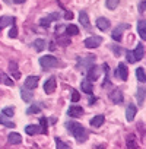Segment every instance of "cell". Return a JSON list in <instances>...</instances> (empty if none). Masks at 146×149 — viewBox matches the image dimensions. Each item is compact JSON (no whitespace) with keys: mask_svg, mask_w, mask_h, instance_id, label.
<instances>
[{"mask_svg":"<svg viewBox=\"0 0 146 149\" xmlns=\"http://www.w3.org/2000/svg\"><path fill=\"white\" fill-rule=\"evenodd\" d=\"M38 81H40L38 76H28V78L25 79V88H26V89H34V88H37Z\"/></svg>","mask_w":146,"mask_h":149,"instance_id":"9c48e42d","label":"cell"},{"mask_svg":"<svg viewBox=\"0 0 146 149\" xmlns=\"http://www.w3.org/2000/svg\"><path fill=\"white\" fill-rule=\"evenodd\" d=\"M24 2H25V0H13V3H16V5H21Z\"/></svg>","mask_w":146,"mask_h":149,"instance_id":"b9f144b4","label":"cell"},{"mask_svg":"<svg viewBox=\"0 0 146 149\" xmlns=\"http://www.w3.org/2000/svg\"><path fill=\"white\" fill-rule=\"evenodd\" d=\"M102 44V38L98 37V35H94V37H89L85 40V47L86 48H97Z\"/></svg>","mask_w":146,"mask_h":149,"instance_id":"3957f363","label":"cell"},{"mask_svg":"<svg viewBox=\"0 0 146 149\" xmlns=\"http://www.w3.org/2000/svg\"><path fill=\"white\" fill-rule=\"evenodd\" d=\"M0 124H3V126H6V127H15V123L8 121V120L3 118V117H0Z\"/></svg>","mask_w":146,"mask_h":149,"instance_id":"e575fe53","label":"cell"},{"mask_svg":"<svg viewBox=\"0 0 146 149\" xmlns=\"http://www.w3.org/2000/svg\"><path fill=\"white\" fill-rule=\"evenodd\" d=\"M104 121H105V117H104V116H95V117L91 120V126H92V127H101Z\"/></svg>","mask_w":146,"mask_h":149,"instance_id":"ffe728a7","label":"cell"},{"mask_svg":"<svg viewBox=\"0 0 146 149\" xmlns=\"http://www.w3.org/2000/svg\"><path fill=\"white\" fill-rule=\"evenodd\" d=\"M9 70H10V74H12L15 79H19V78H21V72L18 70V64H16L15 61H10V64H9Z\"/></svg>","mask_w":146,"mask_h":149,"instance_id":"ac0fdd59","label":"cell"},{"mask_svg":"<svg viewBox=\"0 0 146 149\" xmlns=\"http://www.w3.org/2000/svg\"><path fill=\"white\" fill-rule=\"evenodd\" d=\"M79 21H81V24H82L85 28H89V26H91V24H89V16L86 15V12H81V13H79Z\"/></svg>","mask_w":146,"mask_h":149,"instance_id":"603a6c76","label":"cell"},{"mask_svg":"<svg viewBox=\"0 0 146 149\" xmlns=\"http://www.w3.org/2000/svg\"><path fill=\"white\" fill-rule=\"evenodd\" d=\"M8 142H9L10 145H19V143L22 142V136H21L19 133H10V134L8 136Z\"/></svg>","mask_w":146,"mask_h":149,"instance_id":"5bb4252c","label":"cell"},{"mask_svg":"<svg viewBox=\"0 0 146 149\" xmlns=\"http://www.w3.org/2000/svg\"><path fill=\"white\" fill-rule=\"evenodd\" d=\"M143 56H145V47H143V44H137L134 51H133V57H134L136 61H139V60L143 58Z\"/></svg>","mask_w":146,"mask_h":149,"instance_id":"8fae6325","label":"cell"},{"mask_svg":"<svg viewBox=\"0 0 146 149\" xmlns=\"http://www.w3.org/2000/svg\"><path fill=\"white\" fill-rule=\"evenodd\" d=\"M21 95H22V100H24L25 102H29V101L32 100V92H31L29 89H26V88H22Z\"/></svg>","mask_w":146,"mask_h":149,"instance_id":"cb8c5ba5","label":"cell"},{"mask_svg":"<svg viewBox=\"0 0 146 149\" xmlns=\"http://www.w3.org/2000/svg\"><path fill=\"white\" fill-rule=\"evenodd\" d=\"M81 86H82V91H83V92H86V94H92V91H94L92 84H91V81H88V79L82 81Z\"/></svg>","mask_w":146,"mask_h":149,"instance_id":"7402d4cb","label":"cell"},{"mask_svg":"<svg viewBox=\"0 0 146 149\" xmlns=\"http://www.w3.org/2000/svg\"><path fill=\"white\" fill-rule=\"evenodd\" d=\"M9 37H10V38H16V37H18V28H16L15 22H13V26H12L10 32H9Z\"/></svg>","mask_w":146,"mask_h":149,"instance_id":"8d00e7d4","label":"cell"},{"mask_svg":"<svg viewBox=\"0 0 146 149\" xmlns=\"http://www.w3.org/2000/svg\"><path fill=\"white\" fill-rule=\"evenodd\" d=\"M66 127L69 129V132L75 136V139L78 142H85L88 139V133L85 130V127L76 121H70V123H66Z\"/></svg>","mask_w":146,"mask_h":149,"instance_id":"6da1fadb","label":"cell"},{"mask_svg":"<svg viewBox=\"0 0 146 149\" xmlns=\"http://www.w3.org/2000/svg\"><path fill=\"white\" fill-rule=\"evenodd\" d=\"M34 47H35V51H44V48H45V41H44V40H35Z\"/></svg>","mask_w":146,"mask_h":149,"instance_id":"83f0119b","label":"cell"},{"mask_svg":"<svg viewBox=\"0 0 146 149\" xmlns=\"http://www.w3.org/2000/svg\"><path fill=\"white\" fill-rule=\"evenodd\" d=\"M67 114H69L70 117H75V118L82 117V116H83V108H82V107H78V105H72V107L69 108Z\"/></svg>","mask_w":146,"mask_h":149,"instance_id":"52a82bcc","label":"cell"},{"mask_svg":"<svg viewBox=\"0 0 146 149\" xmlns=\"http://www.w3.org/2000/svg\"><path fill=\"white\" fill-rule=\"evenodd\" d=\"M70 100H72L73 102H78V101L81 100V95H79V92L73 89V91H72V98H70Z\"/></svg>","mask_w":146,"mask_h":149,"instance_id":"d590c367","label":"cell"},{"mask_svg":"<svg viewBox=\"0 0 146 149\" xmlns=\"http://www.w3.org/2000/svg\"><path fill=\"white\" fill-rule=\"evenodd\" d=\"M139 10H140V12H145V2H142V3L139 5Z\"/></svg>","mask_w":146,"mask_h":149,"instance_id":"60d3db41","label":"cell"},{"mask_svg":"<svg viewBox=\"0 0 146 149\" xmlns=\"http://www.w3.org/2000/svg\"><path fill=\"white\" fill-rule=\"evenodd\" d=\"M97 26L101 29V31H107L110 28V21L105 19V18H98L97 19Z\"/></svg>","mask_w":146,"mask_h":149,"instance_id":"9a60e30c","label":"cell"},{"mask_svg":"<svg viewBox=\"0 0 146 149\" xmlns=\"http://www.w3.org/2000/svg\"><path fill=\"white\" fill-rule=\"evenodd\" d=\"M115 74H118L121 81H127L129 72H127V67H126L124 63H120V64H118V67H117V70H115Z\"/></svg>","mask_w":146,"mask_h":149,"instance_id":"8992f818","label":"cell"},{"mask_svg":"<svg viewBox=\"0 0 146 149\" xmlns=\"http://www.w3.org/2000/svg\"><path fill=\"white\" fill-rule=\"evenodd\" d=\"M107 8L110 9V10H114V9H117V6H118V0H107Z\"/></svg>","mask_w":146,"mask_h":149,"instance_id":"1f68e13d","label":"cell"},{"mask_svg":"<svg viewBox=\"0 0 146 149\" xmlns=\"http://www.w3.org/2000/svg\"><path fill=\"white\" fill-rule=\"evenodd\" d=\"M136 74H137V79H139L142 84H145V81H146V76H145V69H143V67H139V69L136 70Z\"/></svg>","mask_w":146,"mask_h":149,"instance_id":"f546056e","label":"cell"},{"mask_svg":"<svg viewBox=\"0 0 146 149\" xmlns=\"http://www.w3.org/2000/svg\"><path fill=\"white\" fill-rule=\"evenodd\" d=\"M137 102H139V105H143V102H145V88L143 86L139 88V91H137Z\"/></svg>","mask_w":146,"mask_h":149,"instance_id":"f1b7e54d","label":"cell"},{"mask_svg":"<svg viewBox=\"0 0 146 149\" xmlns=\"http://www.w3.org/2000/svg\"><path fill=\"white\" fill-rule=\"evenodd\" d=\"M37 113H40V107L38 105H31L26 110V114H37Z\"/></svg>","mask_w":146,"mask_h":149,"instance_id":"836d02e7","label":"cell"},{"mask_svg":"<svg viewBox=\"0 0 146 149\" xmlns=\"http://www.w3.org/2000/svg\"><path fill=\"white\" fill-rule=\"evenodd\" d=\"M56 146H57V149H72V146L69 143L63 142L60 137H56Z\"/></svg>","mask_w":146,"mask_h":149,"instance_id":"4316f807","label":"cell"},{"mask_svg":"<svg viewBox=\"0 0 146 149\" xmlns=\"http://www.w3.org/2000/svg\"><path fill=\"white\" fill-rule=\"evenodd\" d=\"M13 22H15V19L12 16H2L0 18V31H2L3 28H6V26H9Z\"/></svg>","mask_w":146,"mask_h":149,"instance_id":"e0dca14e","label":"cell"},{"mask_svg":"<svg viewBox=\"0 0 146 149\" xmlns=\"http://www.w3.org/2000/svg\"><path fill=\"white\" fill-rule=\"evenodd\" d=\"M137 31H139L140 38L145 40V38H146V21H145V19L139 21V24H137Z\"/></svg>","mask_w":146,"mask_h":149,"instance_id":"2e32d148","label":"cell"},{"mask_svg":"<svg viewBox=\"0 0 146 149\" xmlns=\"http://www.w3.org/2000/svg\"><path fill=\"white\" fill-rule=\"evenodd\" d=\"M110 100L114 104H121L123 102V94L120 89H114L113 92H110Z\"/></svg>","mask_w":146,"mask_h":149,"instance_id":"30bf717a","label":"cell"},{"mask_svg":"<svg viewBox=\"0 0 146 149\" xmlns=\"http://www.w3.org/2000/svg\"><path fill=\"white\" fill-rule=\"evenodd\" d=\"M2 113H3V116H6V117H12V116L15 114V110H13L12 107H6V108L2 110Z\"/></svg>","mask_w":146,"mask_h":149,"instance_id":"d6a6232c","label":"cell"},{"mask_svg":"<svg viewBox=\"0 0 146 149\" xmlns=\"http://www.w3.org/2000/svg\"><path fill=\"white\" fill-rule=\"evenodd\" d=\"M95 101H97V98H95V97H91V100H89V104H94Z\"/></svg>","mask_w":146,"mask_h":149,"instance_id":"7bdbcfd3","label":"cell"},{"mask_svg":"<svg viewBox=\"0 0 146 149\" xmlns=\"http://www.w3.org/2000/svg\"><path fill=\"white\" fill-rule=\"evenodd\" d=\"M64 18H66V19H70V21H72V19H73V13H72V12H66Z\"/></svg>","mask_w":146,"mask_h":149,"instance_id":"ab89813d","label":"cell"},{"mask_svg":"<svg viewBox=\"0 0 146 149\" xmlns=\"http://www.w3.org/2000/svg\"><path fill=\"white\" fill-rule=\"evenodd\" d=\"M0 81H2L3 84H6L8 86H13V81L12 79H9L6 74H3V73H0Z\"/></svg>","mask_w":146,"mask_h":149,"instance_id":"4dcf8cb0","label":"cell"},{"mask_svg":"<svg viewBox=\"0 0 146 149\" xmlns=\"http://www.w3.org/2000/svg\"><path fill=\"white\" fill-rule=\"evenodd\" d=\"M94 61H95V56H88V57H79L78 58V67H82V69H89L92 64H94Z\"/></svg>","mask_w":146,"mask_h":149,"instance_id":"277c9868","label":"cell"},{"mask_svg":"<svg viewBox=\"0 0 146 149\" xmlns=\"http://www.w3.org/2000/svg\"><path fill=\"white\" fill-rule=\"evenodd\" d=\"M127 148L129 149H137L139 148V143H137L134 134H129L127 136Z\"/></svg>","mask_w":146,"mask_h":149,"instance_id":"d6986e66","label":"cell"},{"mask_svg":"<svg viewBox=\"0 0 146 149\" xmlns=\"http://www.w3.org/2000/svg\"><path fill=\"white\" fill-rule=\"evenodd\" d=\"M136 113H137V108H136L134 105L130 104V105L127 107V110H126V118H127V121H133Z\"/></svg>","mask_w":146,"mask_h":149,"instance_id":"4fadbf2b","label":"cell"},{"mask_svg":"<svg viewBox=\"0 0 146 149\" xmlns=\"http://www.w3.org/2000/svg\"><path fill=\"white\" fill-rule=\"evenodd\" d=\"M25 133H28L29 136H34V134H38L41 133L40 132V126H35V124H29L25 127Z\"/></svg>","mask_w":146,"mask_h":149,"instance_id":"44dd1931","label":"cell"},{"mask_svg":"<svg viewBox=\"0 0 146 149\" xmlns=\"http://www.w3.org/2000/svg\"><path fill=\"white\" fill-rule=\"evenodd\" d=\"M50 22H51V21H50V19H48V16H47V18H42V19L40 21V25H41V26H48V25H50Z\"/></svg>","mask_w":146,"mask_h":149,"instance_id":"74e56055","label":"cell"},{"mask_svg":"<svg viewBox=\"0 0 146 149\" xmlns=\"http://www.w3.org/2000/svg\"><path fill=\"white\" fill-rule=\"evenodd\" d=\"M40 132L42 134H47V132H48V123H47L45 117H41V120H40Z\"/></svg>","mask_w":146,"mask_h":149,"instance_id":"d4e9b609","label":"cell"},{"mask_svg":"<svg viewBox=\"0 0 146 149\" xmlns=\"http://www.w3.org/2000/svg\"><path fill=\"white\" fill-rule=\"evenodd\" d=\"M126 28H127V25H120V26H117V28L113 31V40H115V41H121V38H123V32H124Z\"/></svg>","mask_w":146,"mask_h":149,"instance_id":"7c38bea8","label":"cell"},{"mask_svg":"<svg viewBox=\"0 0 146 149\" xmlns=\"http://www.w3.org/2000/svg\"><path fill=\"white\" fill-rule=\"evenodd\" d=\"M98 78H99V67H97V66L92 64V66L88 69V81H91V82L94 81V82H95Z\"/></svg>","mask_w":146,"mask_h":149,"instance_id":"5b68a950","label":"cell"},{"mask_svg":"<svg viewBox=\"0 0 146 149\" xmlns=\"http://www.w3.org/2000/svg\"><path fill=\"white\" fill-rule=\"evenodd\" d=\"M56 86H57V84H56V79L54 78H50L48 81H45V84H44L45 94H53L56 91Z\"/></svg>","mask_w":146,"mask_h":149,"instance_id":"ba28073f","label":"cell"},{"mask_svg":"<svg viewBox=\"0 0 146 149\" xmlns=\"http://www.w3.org/2000/svg\"><path fill=\"white\" fill-rule=\"evenodd\" d=\"M66 34L67 35H78L79 34V28L76 26V25H69V26H66Z\"/></svg>","mask_w":146,"mask_h":149,"instance_id":"484cf974","label":"cell"},{"mask_svg":"<svg viewBox=\"0 0 146 149\" xmlns=\"http://www.w3.org/2000/svg\"><path fill=\"white\" fill-rule=\"evenodd\" d=\"M127 61L129 63H134V57H133V53H127Z\"/></svg>","mask_w":146,"mask_h":149,"instance_id":"f35d334b","label":"cell"},{"mask_svg":"<svg viewBox=\"0 0 146 149\" xmlns=\"http://www.w3.org/2000/svg\"><path fill=\"white\" fill-rule=\"evenodd\" d=\"M40 64L42 69H53V67H57L58 66V60L54 57V56H42L40 58Z\"/></svg>","mask_w":146,"mask_h":149,"instance_id":"7a4b0ae2","label":"cell"}]
</instances>
